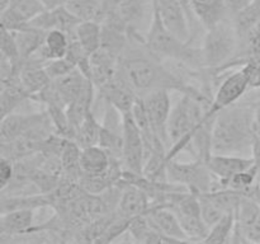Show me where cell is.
I'll use <instances>...</instances> for the list:
<instances>
[{
    "label": "cell",
    "mask_w": 260,
    "mask_h": 244,
    "mask_svg": "<svg viewBox=\"0 0 260 244\" xmlns=\"http://www.w3.org/2000/svg\"><path fill=\"white\" fill-rule=\"evenodd\" d=\"M117 76L142 98L157 89H168L178 93L193 94L200 98L212 101L202 92L190 88L179 76L175 75L164 60L157 57L147 48L145 37L131 36L117 63Z\"/></svg>",
    "instance_id": "obj_1"
},
{
    "label": "cell",
    "mask_w": 260,
    "mask_h": 244,
    "mask_svg": "<svg viewBox=\"0 0 260 244\" xmlns=\"http://www.w3.org/2000/svg\"><path fill=\"white\" fill-rule=\"evenodd\" d=\"M254 106L239 102L216 116L212 129V154L253 157Z\"/></svg>",
    "instance_id": "obj_2"
},
{
    "label": "cell",
    "mask_w": 260,
    "mask_h": 244,
    "mask_svg": "<svg viewBox=\"0 0 260 244\" xmlns=\"http://www.w3.org/2000/svg\"><path fill=\"white\" fill-rule=\"evenodd\" d=\"M201 52L203 65L210 71L220 74L230 69L240 50V37L230 18H226L215 27L205 30Z\"/></svg>",
    "instance_id": "obj_3"
},
{
    "label": "cell",
    "mask_w": 260,
    "mask_h": 244,
    "mask_svg": "<svg viewBox=\"0 0 260 244\" xmlns=\"http://www.w3.org/2000/svg\"><path fill=\"white\" fill-rule=\"evenodd\" d=\"M167 175L169 182L183 186L197 195L222 188V185L208 168L207 162L201 159H193L190 162L169 160L167 164Z\"/></svg>",
    "instance_id": "obj_4"
},
{
    "label": "cell",
    "mask_w": 260,
    "mask_h": 244,
    "mask_svg": "<svg viewBox=\"0 0 260 244\" xmlns=\"http://www.w3.org/2000/svg\"><path fill=\"white\" fill-rule=\"evenodd\" d=\"M249 79L243 68L238 71H231L230 74L220 81L215 92L211 106L208 107L206 116L216 118L222 109L239 103L249 92Z\"/></svg>",
    "instance_id": "obj_5"
},
{
    "label": "cell",
    "mask_w": 260,
    "mask_h": 244,
    "mask_svg": "<svg viewBox=\"0 0 260 244\" xmlns=\"http://www.w3.org/2000/svg\"><path fill=\"white\" fill-rule=\"evenodd\" d=\"M172 92L168 89H157L142 97V103L149 117L150 126L160 141L169 150L170 142L168 136V122L173 108Z\"/></svg>",
    "instance_id": "obj_6"
},
{
    "label": "cell",
    "mask_w": 260,
    "mask_h": 244,
    "mask_svg": "<svg viewBox=\"0 0 260 244\" xmlns=\"http://www.w3.org/2000/svg\"><path fill=\"white\" fill-rule=\"evenodd\" d=\"M122 163L124 170L142 174L145 165V142L141 130L137 126L131 112L124 113Z\"/></svg>",
    "instance_id": "obj_7"
},
{
    "label": "cell",
    "mask_w": 260,
    "mask_h": 244,
    "mask_svg": "<svg viewBox=\"0 0 260 244\" xmlns=\"http://www.w3.org/2000/svg\"><path fill=\"white\" fill-rule=\"evenodd\" d=\"M235 230L230 243L260 244V205L249 196L243 195L235 211Z\"/></svg>",
    "instance_id": "obj_8"
},
{
    "label": "cell",
    "mask_w": 260,
    "mask_h": 244,
    "mask_svg": "<svg viewBox=\"0 0 260 244\" xmlns=\"http://www.w3.org/2000/svg\"><path fill=\"white\" fill-rule=\"evenodd\" d=\"M46 9L42 0H13L7 9L2 10V28L8 30L23 29Z\"/></svg>",
    "instance_id": "obj_9"
},
{
    "label": "cell",
    "mask_w": 260,
    "mask_h": 244,
    "mask_svg": "<svg viewBox=\"0 0 260 244\" xmlns=\"http://www.w3.org/2000/svg\"><path fill=\"white\" fill-rule=\"evenodd\" d=\"M48 118L47 111L38 112H13L8 116L2 117L0 127V140L2 142L12 141L22 136L35 126Z\"/></svg>",
    "instance_id": "obj_10"
},
{
    "label": "cell",
    "mask_w": 260,
    "mask_h": 244,
    "mask_svg": "<svg viewBox=\"0 0 260 244\" xmlns=\"http://www.w3.org/2000/svg\"><path fill=\"white\" fill-rule=\"evenodd\" d=\"M255 164L253 157H240V155L212 154L207 160V165L218 182L226 187L229 180L238 173L244 172Z\"/></svg>",
    "instance_id": "obj_11"
},
{
    "label": "cell",
    "mask_w": 260,
    "mask_h": 244,
    "mask_svg": "<svg viewBox=\"0 0 260 244\" xmlns=\"http://www.w3.org/2000/svg\"><path fill=\"white\" fill-rule=\"evenodd\" d=\"M35 211L33 208L8 211L0 218V240L8 241L15 236L33 233L35 228Z\"/></svg>",
    "instance_id": "obj_12"
},
{
    "label": "cell",
    "mask_w": 260,
    "mask_h": 244,
    "mask_svg": "<svg viewBox=\"0 0 260 244\" xmlns=\"http://www.w3.org/2000/svg\"><path fill=\"white\" fill-rule=\"evenodd\" d=\"M122 193L119 198L117 212L127 219H135L137 216L146 215L147 211L151 207V200L142 188L139 186L132 185L121 180Z\"/></svg>",
    "instance_id": "obj_13"
},
{
    "label": "cell",
    "mask_w": 260,
    "mask_h": 244,
    "mask_svg": "<svg viewBox=\"0 0 260 244\" xmlns=\"http://www.w3.org/2000/svg\"><path fill=\"white\" fill-rule=\"evenodd\" d=\"M79 23L80 20L63 4L60 7L52 8V9H46L35 19L30 20L29 25L38 28L43 32H48L51 29H60L68 35H71Z\"/></svg>",
    "instance_id": "obj_14"
},
{
    "label": "cell",
    "mask_w": 260,
    "mask_h": 244,
    "mask_svg": "<svg viewBox=\"0 0 260 244\" xmlns=\"http://www.w3.org/2000/svg\"><path fill=\"white\" fill-rule=\"evenodd\" d=\"M146 218L150 225L159 233L170 236L175 241H188L180 226L179 219L172 208L161 205H151L146 212Z\"/></svg>",
    "instance_id": "obj_15"
},
{
    "label": "cell",
    "mask_w": 260,
    "mask_h": 244,
    "mask_svg": "<svg viewBox=\"0 0 260 244\" xmlns=\"http://www.w3.org/2000/svg\"><path fill=\"white\" fill-rule=\"evenodd\" d=\"M98 96H101L102 98L106 102L111 103L112 106L116 107L118 111H121L122 113H128L132 111L135 103H136L137 98L139 97L121 80V79L117 76V74L114 75L113 79L106 83L104 85H102L101 88H95Z\"/></svg>",
    "instance_id": "obj_16"
},
{
    "label": "cell",
    "mask_w": 260,
    "mask_h": 244,
    "mask_svg": "<svg viewBox=\"0 0 260 244\" xmlns=\"http://www.w3.org/2000/svg\"><path fill=\"white\" fill-rule=\"evenodd\" d=\"M187 3L194 19L205 30L229 18L223 0H187Z\"/></svg>",
    "instance_id": "obj_17"
},
{
    "label": "cell",
    "mask_w": 260,
    "mask_h": 244,
    "mask_svg": "<svg viewBox=\"0 0 260 244\" xmlns=\"http://www.w3.org/2000/svg\"><path fill=\"white\" fill-rule=\"evenodd\" d=\"M90 81L91 80H89L79 69H75L71 73L52 80V85L58 98L68 107L69 104L79 98V96L83 93L84 89L88 86Z\"/></svg>",
    "instance_id": "obj_18"
},
{
    "label": "cell",
    "mask_w": 260,
    "mask_h": 244,
    "mask_svg": "<svg viewBox=\"0 0 260 244\" xmlns=\"http://www.w3.org/2000/svg\"><path fill=\"white\" fill-rule=\"evenodd\" d=\"M18 79L32 97L40 93L51 83V78L45 70L43 64L32 57L22 64L18 73Z\"/></svg>",
    "instance_id": "obj_19"
},
{
    "label": "cell",
    "mask_w": 260,
    "mask_h": 244,
    "mask_svg": "<svg viewBox=\"0 0 260 244\" xmlns=\"http://www.w3.org/2000/svg\"><path fill=\"white\" fill-rule=\"evenodd\" d=\"M69 45H70V37L68 33L60 29H51L46 33L45 42L32 56V58L45 65L50 60L65 57L69 50Z\"/></svg>",
    "instance_id": "obj_20"
},
{
    "label": "cell",
    "mask_w": 260,
    "mask_h": 244,
    "mask_svg": "<svg viewBox=\"0 0 260 244\" xmlns=\"http://www.w3.org/2000/svg\"><path fill=\"white\" fill-rule=\"evenodd\" d=\"M112 163V157L101 145L83 147L80 157V167L83 174H107Z\"/></svg>",
    "instance_id": "obj_21"
},
{
    "label": "cell",
    "mask_w": 260,
    "mask_h": 244,
    "mask_svg": "<svg viewBox=\"0 0 260 244\" xmlns=\"http://www.w3.org/2000/svg\"><path fill=\"white\" fill-rule=\"evenodd\" d=\"M10 32H13L15 41H17L22 63L27 61L28 58L32 57L37 52L38 48L45 42V36L47 33L29 24L23 28V29L10 30Z\"/></svg>",
    "instance_id": "obj_22"
},
{
    "label": "cell",
    "mask_w": 260,
    "mask_h": 244,
    "mask_svg": "<svg viewBox=\"0 0 260 244\" xmlns=\"http://www.w3.org/2000/svg\"><path fill=\"white\" fill-rule=\"evenodd\" d=\"M65 7L80 22L102 23L106 15L102 0H66Z\"/></svg>",
    "instance_id": "obj_23"
},
{
    "label": "cell",
    "mask_w": 260,
    "mask_h": 244,
    "mask_svg": "<svg viewBox=\"0 0 260 244\" xmlns=\"http://www.w3.org/2000/svg\"><path fill=\"white\" fill-rule=\"evenodd\" d=\"M241 41L245 40L260 23V0H253L248 7L230 18Z\"/></svg>",
    "instance_id": "obj_24"
},
{
    "label": "cell",
    "mask_w": 260,
    "mask_h": 244,
    "mask_svg": "<svg viewBox=\"0 0 260 244\" xmlns=\"http://www.w3.org/2000/svg\"><path fill=\"white\" fill-rule=\"evenodd\" d=\"M74 37L79 41L81 47L91 55L99 50L102 43V23L80 22L74 30Z\"/></svg>",
    "instance_id": "obj_25"
},
{
    "label": "cell",
    "mask_w": 260,
    "mask_h": 244,
    "mask_svg": "<svg viewBox=\"0 0 260 244\" xmlns=\"http://www.w3.org/2000/svg\"><path fill=\"white\" fill-rule=\"evenodd\" d=\"M101 131H102V122L96 118L95 113L91 109L81 125L79 126L78 131H76L75 140L79 144V146L83 147L93 146V145H99V139H101Z\"/></svg>",
    "instance_id": "obj_26"
},
{
    "label": "cell",
    "mask_w": 260,
    "mask_h": 244,
    "mask_svg": "<svg viewBox=\"0 0 260 244\" xmlns=\"http://www.w3.org/2000/svg\"><path fill=\"white\" fill-rule=\"evenodd\" d=\"M235 212H226L208 231L205 243H230L235 230Z\"/></svg>",
    "instance_id": "obj_27"
},
{
    "label": "cell",
    "mask_w": 260,
    "mask_h": 244,
    "mask_svg": "<svg viewBox=\"0 0 260 244\" xmlns=\"http://www.w3.org/2000/svg\"><path fill=\"white\" fill-rule=\"evenodd\" d=\"M198 197H200L201 212H202L203 220L207 224L208 228H211L225 215L226 211L222 207H220L207 193H201V195H198Z\"/></svg>",
    "instance_id": "obj_28"
},
{
    "label": "cell",
    "mask_w": 260,
    "mask_h": 244,
    "mask_svg": "<svg viewBox=\"0 0 260 244\" xmlns=\"http://www.w3.org/2000/svg\"><path fill=\"white\" fill-rule=\"evenodd\" d=\"M45 70L47 71L48 76L51 78V80H55V79L61 78V76L66 75V74L71 73L73 70H75V65L69 60L68 57H61V58H55V60H50L45 64Z\"/></svg>",
    "instance_id": "obj_29"
},
{
    "label": "cell",
    "mask_w": 260,
    "mask_h": 244,
    "mask_svg": "<svg viewBox=\"0 0 260 244\" xmlns=\"http://www.w3.org/2000/svg\"><path fill=\"white\" fill-rule=\"evenodd\" d=\"M241 68L245 70L249 79V90L260 88V58H250Z\"/></svg>",
    "instance_id": "obj_30"
},
{
    "label": "cell",
    "mask_w": 260,
    "mask_h": 244,
    "mask_svg": "<svg viewBox=\"0 0 260 244\" xmlns=\"http://www.w3.org/2000/svg\"><path fill=\"white\" fill-rule=\"evenodd\" d=\"M15 164L9 158L2 157L0 159V190H5L14 178Z\"/></svg>",
    "instance_id": "obj_31"
},
{
    "label": "cell",
    "mask_w": 260,
    "mask_h": 244,
    "mask_svg": "<svg viewBox=\"0 0 260 244\" xmlns=\"http://www.w3.org/2000/svg\"><path fill=\"white\" fill-rule=\"evenodd\" d=\"M223 2H225L226 12H228L229 18H233L234 15L238 14L240 10H243L245 7H248L253 0H223Z\"/></svg>",
    "instance_id": "obj_32"
},
{
    "label": "cell",
    "mask_w": 260,
    "mask_h": 244,
    "mask_svg": "<svg viewBox=\"0 0 260 244\" xmlns=\"http://www.w3.org/2000/svg\"><path fill=\"white\" fill-rule=\"evenodd\" d=\"M251 104L254 106V129H255V135H260V101L251 102Z\"/></svg>",
    "instance_id": "obj_33"
},
{
    "label": "cell",
    "mask_w": 260,
    "mask_h": 244,
    "mask_svg": "<svg viewBox=\"0 0 260 244\" xmlns=\"http://www.w3.org/2000/svg\"><path fill=\"white\" fill-rule=\"evenodd\" d=\"M260 101V88L259 89H251L245 94L240 102H246V103H251V102Z\"/></svg>",
    "instance_id": "obj_34"
},
{
    "label": "cell",
    "mask_w": 260,
    "mask_h": 244,
    "mask_svg": "<svg viewBox=\"0 0 260 244\" xmlns=\"http://www.w3.org/2000/svg\"><path fill=\"white\" fill-rule=\"evenodd\" d=\"M42 2H43V4L46 5V8H47V9H52V8L63 5L65 4L66 0H42Z\"/></svg>",
    "instance_id": "obj_35"
},
{
    "label": "cell",
    "mask_w": 260,
    "mask_h": 244,
    "mask_svg": "<svg viewBox=\"0 0 260 244\" xmlns=\"http://www.w3.org/2000/svg\"><path fill=\"white\" fill-rule=\"evenodd\" d=\"M10 3H12V0H0V5H2V10L7 9V8L10 5Z\"/></svg>",
    "instance_id": "obj_36"
},
{
    "label": "cell",
    "mask_w": 260,
    "mask_h": 244,
    "mask_svg": "<svg viewBox=\"0 0 260 244\" xmlns=\"http://www.w3.org/2000/svg\"><path fill=\"white\" fill-rule=\"evenodd\" d=\"M256 183H259V185H260V167H259V170H258V179H256Z\"/></svg>",
    "instance_id": "obj_37"
}]
</instances>
